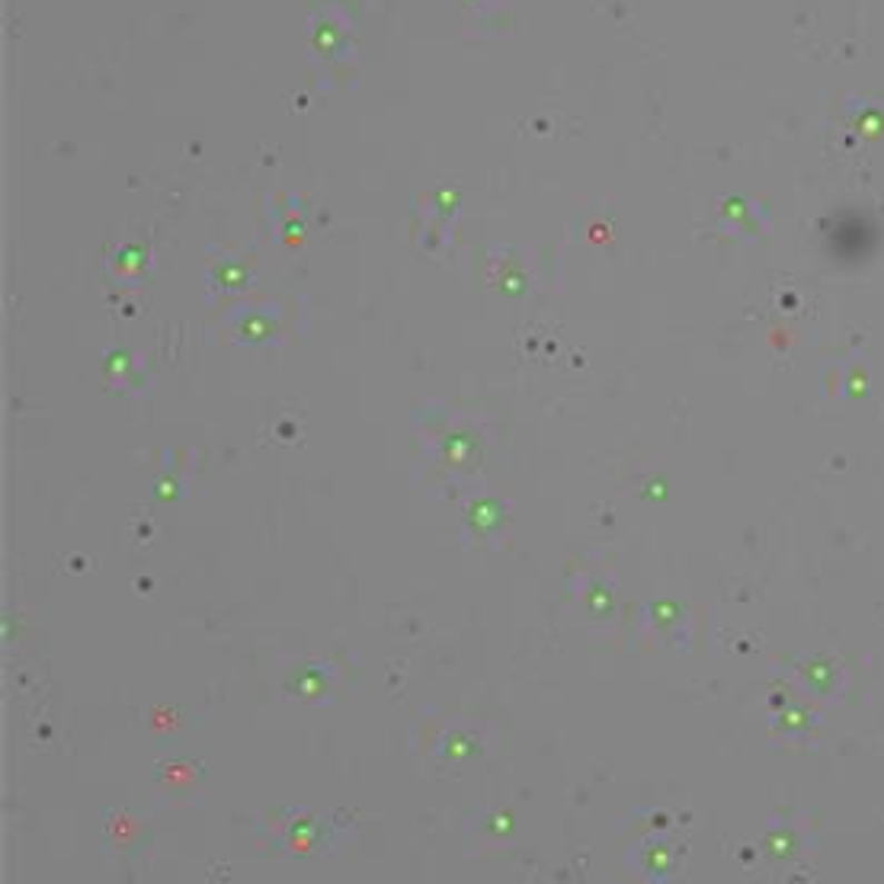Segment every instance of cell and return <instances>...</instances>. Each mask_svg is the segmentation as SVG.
<instances>
[{
  "instance_id": "cell-1",
  "label": "cell",
  "mask_w": 884,
  "mask_h": 884,
  "mask_svg": "<svg viewBox=\"0 0 884 884\" xmlns=\"http://www.w3.org/2000/svg\"><path fill=\"white\" fill-rule=\"evenodd\" d=\"M468 523H471L481 536H487V533H494V529L504 523V507L494 504V500H481V504H475V507L468 509Z\"/></svg>"
}]
</instances>
